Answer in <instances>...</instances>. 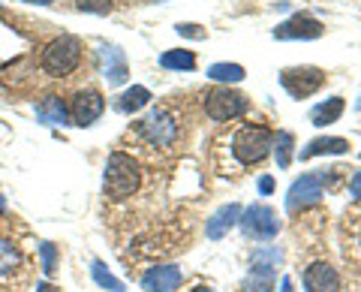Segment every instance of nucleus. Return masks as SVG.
<instances>
[{
    "instance_id": "1",
    "label": "nucleus",
    "mask_w": 361,
    "mask_h": 292,
    "mask_svg": "<svg viewBox=\"0 0 361 292\" xmlns=\"http://www.w3.org/2000/svg\"><path fill=\"white\" fill-rule=\"evenodd\" d=\"M103 190L111 202H123L139 190V163L130 154L115 151L109 154L106 163V175H103Z\"/></svg>"
},
{
    "instance_id": "2",
    "label": "nucleus",
    "mask_w": 361,
    "mask_h": 292,
    "mask_svg": "<svg viewBox=\"0 0 361 292\" xmlns=\"http://www.w3.org/2000/svg\"><path fill=\"white\" fill-rule=\"evenodd\" d=\"M271 148H274V133L268 127H259V123H247L232 139V154L238 157V163H244V166L265 160Z\"/></svg>"
},
{
    "instance_id": "3",
    "label": "nucleus",
    "mask_w": 361,
    "mask_h": 292,
    "mask_svg": "<svg viewBox=\"0 0 361 292\" xmlns=\"http://www.w3.org/2000/svg\"><path fill=\"white\" fill-rule=\"evenodd\" d=\"M78 63H82V42H78L75 37L51 39L42 51V70L49 75H54V78L70 75Z\"/></svg>"
},
{
    "instance_id": "4",
    "label": "nucleus",
    "mask_w": 361,
    "mask_h": 292,
    "mask_svg": "<svg viewBox=\"0 0 361 292\" xmlns=\"http://www.w3.org/2000/svg\"><path fill=\"white\" fill-rule=\"evenodd\" d=\"M280 85L289 91V97L304 99L325 85V73L319 66H289V70L280 73Z\"/></svg>"
},
{
    "instance_id": "5",
    "label": "nucleus",
    "mask_w": 361,
    "mask_h": 292,
    "mask_svg": "<svg viewBox=\"0 0 361 292\" xmlns=\"http://www.w3.org/2000/svg\"><path fill=\"white\" fill-rule=\"evenodd\" d=\"M238 223H241V229H244L247 238H256V241H271L280 232V220L274 214V208H268V205L247 208Z\"/></svg>"
},
{
    "instance_id": "6",
    "label": "nucleus",
    "mask_w": 361,
    "mask_h": 292,
    "mask_svg": "<svg viewBox=\"0 0 361 292\" xmlns=\"http://www.w3.org/2000/svg\"><path fill=\"white\" fill-rule=\"evenodd\" d=\"M139 133L151 145H157V148H169V145H175V139H178V121L169 115L166 109H154L151 115L139 123Z\"/></svg>"
},
{
    "instance_id": "7",
    "label": "nucleus",
    "mask_w": 361,
    "mask_h": 292,
    "mask_svg": "<svg viewBox=\"0 0 361 292\" xmlns=\"http://www.w3.org/2000/svg\"><path fill=\"white\" fill-rule=\"evenodd\" d=\"M247 97L241 94H235L229 91V87H217V91H211L205 97V111H208V118L214 121H232V118H238L247 111Z\"/></svg>"
},
{
    "instance_id": "8",
    "label": "nucleus",
    "mask_w": 361,
    "mask_h": 292,
    "mask_svg": "<svg viewBox=\"0 0 361 292\" xmlns=\"http://www.w3.org/2000/svg\"><path fill=\"white\" fill-rule=\"evenodd\" d=\"M106 111V99L99 91H94V87H85V91H78L73 97V106H70V118L75 127H90L99 115Z\"/></svg>"
},
{
    "instance_id": "9",
    "label": "nucleus",
    "mask_w": 361,
    "mask_h": 292,
    "mask_svg": "<svg viewBox=\"0 0 361 292\" xmlns=\"http://www.w3.org/2000/svg\"><path fill=\"white\" fill-rule=\"evenodd\" d=\"M322 199V178L319 175H301L295 178V184L289 187L286 193V208L289 211H301V208H310Z\"/></svg>"
},
{
    "instance_id": "10",
    "label": "nucleus",
    "mask_w": 361,
    "mask_h": 292,
    "mask_svg": "<svg viewBox=\"0 0 361 292\" xmlns=\"http://www.w3.org/2000/svg\"><path fill=\"white\" fill-rule=\"evenodd\" d=\"M274 37L277 39H316V37H322V25L313 16H301L298 13V16L286 18L283 25H277Z\"/></svg>"
},
{
    "instance_id": "11",
    "label": "nucleus",
    "mask_w": 361,
    "mask_h": 292,
    "mask_svg": "<svg viewBox=\"0 0 361 292\" xmlns=\"http://www.w3.org/2000/svg\"><path fill=\"white\" fill-rule=\"evenodd\" d=\"M180 280H184V274H180L178 265H157L145 272L142 289L145 292H175L180 286Z\"/></svg>"
},
{
    "instance_id": "12",
    "label": "nucleus",
    "mask_w": 361,
    "mask_h": 292,
    "mask_svg": "<svg viewBox=\"0 0 361 292\" xmlns=\"http://www.w3.org/2000/svg\"><path fill=\"white\" fill-rule=\"evenodd\" d=\"M304 292H341V277L329 262H313L304 272Z\"/></svg>"
},
{
    "instance_id": "13",
    "label": "nucleus",
    "mask_w": 361,
    "mask_h": 292,
    "mask_svg": "<svg viewBox=\"0 0 361 292\" xmlns=\"http://www.w3.org/2000/svg\"><path fill=\"white\" fill-rule=\"evenodd\" d=\"M99 66H103V75L109 85H123L130 75V66H127V58L118 46H106L99 51Z\"/></svg>"
},
{
    "instance_id": "14",
    "label": "nucleus",
    "mask_w": 361,
    "mask_h": 292,
    "mask_svg": "<svg viewBox=\"0 0 361 292\" xmlns=\"http://www.w3.org/2000/svg\"><path fill=\"white\" fill-rule=\"evenodd\" d=\"M238 220H241V208L235 205V202H232V205H223L217 214H214V217L205 223V235H208L211 241H217V238H223V235L229 232Z\"/></svg>"
},
{
    "instance_id": "15",
    "label": "nucleus",
    "mask_w": 361,
    "mask_h": 292,
    "mask_svg": "<svg viewBox=\"0 0 361 292\" xmlns=\"http://www.w3.org/2000/svg\"><path fill=\"white\" fill-rule=\"evenodd\" d=\"M37 118L45 123V127H66L70 111H66L61 97H45L42 103H37Z\"/></svg>"
},
{
    "instance_id": "16",
    "label": "nucleus",
    "mask_w": 361,
    "mask_h": 292,
    "mask_svg": "<svg viewBox=\"0 0 361 292\" xmlns=\"http://www.w3.org/2000/svg\"><path fill=\"white\" fill-rule=\"evenodd\" d=\"M244 292H274V268L253 260L250 274L244 280Z\"/></svg>"
},
{
    "instance_id": "17",
    "label": "nucleus",
    "mask_w": 361,
    "mask_h": 292,
    "mask_svg": "<svg viewBox=\"0 0 361 292\" xmlns=\"http://www.w3.org/2000/svg\"><path fill=\"white\" fill-rule=\"evenodd\" d=\"M349 151V142L341 136H322V139H313L307 148L298 151L301 160H310V157H322V154H346Z\"/></svg>"
},
{
    "instance_id": "18",
    "label": "nucleus",
    "mask_w": 361,
    "mask_h": 292,
    "mask_svg": "<svg viewBox=\"0 0 361 292\" xmlns=\"http://www.w3.org/2000/svg\"><path fill=\"white\" fill-rule=\"evenodd\" d=\"M343 109H346L343 97H331V99H325V103H319L310 111V121L316 123V127H325V123H334L337 118H341Z\"/></svg>"
},
{
    "instance_id": "19",
    "label": "nucleus",
    "mask_w": 361,
    "mask_h": 292,
    "mask_svg": "<svg viewBox=\"0 0 361 292\" xmlns=\"http://www.w3.org/2000/svg\"><path fill=\"white\" fill-rule=\"evenodd\" d=\"M148 99H151V91H148V87L133 85L130 91H123V94L118 97L115 109H118V111H123V115H130V111H139V109L148 106Z\"/></svg>"
},
{
    "instance_id": "20",
    "label": "nucleus",
    "mask_w": 361,
    "mask_h": 292,
    "mask_svg": "<svg viewBox=\"0 0 361 292\" xmlns=\"http://www.w3.org/2000/svg\"><path fill=\"white\" fill-rule=\"evenodd\" d=\"M18 265H21V253H18V247H16L13 241H9V238H0V280L13 274Z\"/></svg>"
},
{
    "instance_id": "21",
    "label": "nucleus",
    "mask_w": 361,
    "mask_h": 292,
    "mask_svg": "<svg viewBox=\"0 0 361 292\" xmlns=\"http://www.w3.org/2000/svg\"><path fill=\"white\" fill-rule=\"evenodd\" d=\"M160 63L166 70H196V54L187 49H175V51H163Z\"/></svg>"
},
{
    "instance_id": "22",
    "label": "nucleus",
    "mask_w": 361,
    "mask_h": 292,
    "mask_svg": "<svg viewBox=\"0 0 361 292\" xmlns=\"http://www.w3.org/2000/svg\"><path fill=\"white\" fill-rule=\"evenodd\" d=\"M90 274H94V280H97V284L103 286V289H111V292H123V284H121V280H118L115 274H111L109 268H106L103 262H99V260H94V262H90Z\"/></svg>"
},
{
    "instance_id": "23",
    "label": "nucleus",
    "mask_w": 361,
    "mask_h": 292,
    "mask_svg": "<svg viewBox=\"0 0 361 292\" xmlns=\"http://www.w3.org/2000/svg\"><path fill=\"white\" fill-rule=\"evenodd\" d=\"M208 75L214 78V82H241L244 78V66H238V63H214L211 70H208Z\"/></svg>"
},
{
    "instance_id": "24",
    "label": "nucleus",
    "mask_w": 361,
    "mask_h": 292,
    "mask_svg": "<svg viewBox=\"0 0 361 292\" xmlns=\"http://www.w3.org/2000/svg\"><path fill=\"white\" fill-rule=\"evenodd\" d=\"M277 166L280 169H286L289 166V160H292V145H295V136H292V133H277Z\"/></svg>"
},
{
    "instance_id": "25",
    "label": "nucleus",
    "mask_w": 361,
    "mask_h": 292,
    "mask_svg": "<svg viewBox=\"0 0 361 292\" xmlns=\"http://www.w3.org/2000/svg\"><path fill=\"white\" fill-rule=\"evenodd\" d=\"M39 260H42V272L54 274L58 272V247H54L51 241H42L39 244Z\"/></svg>"
},
{
    "instance_id": "26",
    "label": "nucleus",
    "mask_w": 361,
    "mask_h": 292,
    "mask_svg": "<svg viewBox=\"0 0 361 292\" xmlns=\"http://www.w3.org/2000/svg\"><path fill=\"white\" fill-rule=\"evenodd\" d=\"M75 6L82 13H97V16H106L111 9V0H75Z\"/></svg>"
},
{
    "instance_id": "27",
    "label": "nucleus",
    "mask_w": 361,
    "mask_h": 292,
    "mask_svg": "<svg viewBox=\"0 0 361 292\" xmlns=\"http://www.w3.org/2000/svg\"><path fill=\"white\" fill-rule=\"evenodd\" d=\"M178 33H184V37H193V39L205 37V30H199V25H178Z\"/></svg>"
},
{
    "instance_id": "28",
    "label": "nucleus",
    "mask_w": 361,
    "mask_h": 292,
    "mask_svg": "<svg viewBox=\"0 0 361 292\" xmlns=\"http://www.w3.org/2000/svg\"><path fill=\"white\" fill-rule=\"evenodd\" d=\"M349 193H353L355 199H361V172L353 175V181H349Z\"/></svg>"
},
{
    "instance_id": "29",
    "label": "nucleus",
    "mask_w": 361,
    "mask_h": 292,
    "mask_svg": "<svg viewBox=\"0 0 361 292\" xmlns=\"http://www.w3.org/2000/svg\"><path fill=\"white\" fill-rule=\"evenodd\" d=\"M259 190H262V193L268 196V193H271V190H274V178H268V175H265V178H262V181H259Z\"/></svg>"
},
{
    "instance_id": "30",
    "label": "nucleus",
    "mask_w": 361,
    "mask_h": 292,
    "mask_svg": "<svg viewBox=\"0 0 361 292\" xmlns=\"http://www.w3.org/2000/svg\"><path fill=\"white\" fill-rule=\"evenodd\" d=\"M37 292H61V289H58V286H51V284H39Z\"/></svg>"
},
{
    "instance_id": "31",
    "label": "nucleus",
    "mask_w": 361,
    "mask_h": 292,
    "mask_svg": "<svg viewBox=\"0 0 361 292\" xmlns=\"http://www.w3.org/2000/svg\"><path fill=\"white\" fill-rule=\"evenodd\" d=\"M21 4H33V6H49L54 0H21Z\"/></svg>"
},
{
    "instance_id": "32",
    "label": "nucleus",
    "mask_w": 361,
    "mask_h": 292,
    "mask_svg": "<svg viewBox=\"0 0 361 292\" xmlns=\"http://www.w3.org/2000/svg\"><path fill=\"white\" fill-rule=\"evenodd\" d=\"M280 289H283V292H292V280H289V277H283V286H280Z\"/></svg>"
},
{
    "instance_id": "33",
    "label": "nucleus",
    "mask_w": 361,
    "mask_h": 292,
    "mask_svg": "<svg viewBox=\"0 0 361 292\" xmlns=\"http://www.w3.org/2000/svg\"><path fill=\"white\" fill-rule=\"evenodd\" d=\"M4 211H6V199L0 196V214H4Z\"/></svg>"
},
{
    "instance_id": "34",
    "label": "nucleus",
    "mask_w": 361,
    "mask_h": 292,
    "mask_svg": "<svg viewBox=\"0 0 361 292\" xmlns=\"http://www.w3.org/2000/svg\"><path fill=\"white\" fill-rule=\"evenodd\" d=\"M196 292H211V289H208V286H199V289H196Z\"/></svg>"
},
{
    "instance_id": "35",
    "label": "nucleus",
    "mask_w": 361,
    "mask_h": 292,
    "mask_svg": "<svg viewBox=\"0 0 361 292\" xmlns=\"http://www.w3.org/2000/svg\"><path fill=\"white\" fill-rule=\"evenodd\" d=\"M355 109H361V99H358V103H355Z\"/></svg>"
}]
</instances>
